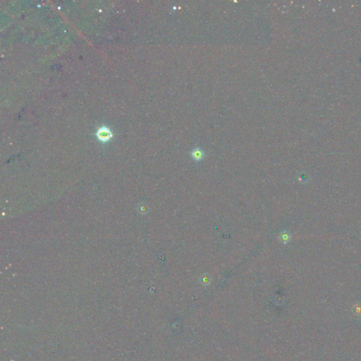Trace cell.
Segmentation results:
<instances>
[{"instance_id":"1","label":"cell","mask_w":361,"mask_h":361,"mask_svg":"<svg viewBox=\"0 0 361 361\" xmlns=\"http://www.w3.org/2000/svg\"><path fill=\"white\" fill-rule=\"evenodd\" d=\"M97 136L101 141L106 142L112 138V133L107 128H102L97 133Z\"/></svg>"},{"instance_id":"2","label":"cell","mask_w":361,"mask_h":361,"mask_svg":"<svg viewBox=\"0 0 361 361\" xmlns=\"http://www.w3.org/2000/svg\"><path fill=\"white\" fill-rule=\"evenodd\" d=\"M204 155H205V154H204L203 151L201 149H200V148H196V149L193 150V152L191 153L192 158H193V159L197 160V161L201 160L204 158Z\"/></svg>"}]
</instances>
